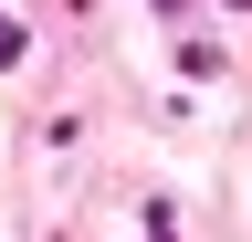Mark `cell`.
Returning <instances> with one entry per match:
<instances>
[{
    "label": "cell",
    "mask_w": 252,
    "mask_h": 242,
    "mask_svg": "<svg viewBox=\"0 0 252 242\" xmlns=\"http://www.w3.org/2000/svg\"><path fill=\"white\" fill-rule=\"evenodd\" d=\"M0 53H21V32H11V21H0Z\"/></svg>",
    "instance_id": "obj_1"
},
{
    "label": "cell",
    "mask_w": 252,
    "mask_h": 242,
    "mask_svg": "<svg viewBox=\"0 0 252 242\" xmlns=\"http://www.w3.org/2000/svg\"><path fill=\"white\" fill-rule=\"evenodd\" d=\"M231 11H252V0H231Z\"/></svg>",
    "instance_id": "obj_2"
}]
</instances>
